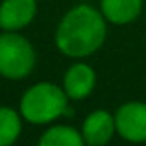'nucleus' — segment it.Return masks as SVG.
Returning <instances> with one entry per match:
<instances>
[{
    "mask_svg": "<svg viewBox=\"0 0 146 146\" xmlns=\"http://www.w3.org/2000/svg\"><path fill=\"white\" fill-rule=\"evenodd\" d=\"M107 38V19L102 11L81 4L72 7L58 23L55 45L65 57L84 58L102 48Z\"/></svg>",
    "mask_w": 146,
    "mask_h": 146,
    "instance_id": "nucleus-1",
    "label": "nucleus"
},
{
    "mask_svg": "<svg viewBox=\"0 0 146 146\" xmlns=\"http://www.w3.org/2000/svg\"><path fill=\"white\" fill-rule=\"evenodd\" d=\"M69 96L64 88L53 83H36L26 90L21 98L19 112L23 119L35 125L50 124L67 113Z\"/></svg>",
    "mask_w": 146,
    "mask_h": 146,
    "instance_id": "nucleus-2",
    "label": "nucleus"
},
{
    "mask_svg": "<svg viewBox=\"0 0 146 146\" xmlns=\"http://www.w3.org/2000/svg\"><path fill=\"white\" fill-rule=\"evenodd\" d=\"M36 64V52L31 41L16 31L0 35V76L11 81L28 78Z\"/></svg>",
    "mask_w": 146,
    "mask_h": 146,
    "instance_id": "nucleus-3",
    "label": "nucleus"
},
{
    "mask_svg": "<svg viewBox=\"0 0 146 146\" xmlns=\"http://www.w3.org/2000/svg\"><path fill=\"white\" fill-rule=\"evenodd\" d=\"M117 134L129 143H146V103L127 102L115 112Z\"/></svg>",
    "mask_w": 146,
    "mask_h": 146,
    "instance_id": "nucleus-4",
    "label": "nucleus"
},
{
    "mask_svg": "<svg viewBox=\"0 0 146 146\" xmlns=\"http://www.w3.org/2000/svg\"><path fill=\"white\" fill-rule=\"evenodd\" d=\"M96 84V72L91 65L78 62L72 64L64 74V91L67 93L69 100H84L88 98Z\"/></svg>",
    "mask_w": 146,
    "mask_h": 146,
    "instance_id": "nucleus-5",
    "label": "nucleus"
},
{
    "mask_svg": "<svg viewBox=\"0 0 146 146\" xmlns=\"http://www.w3.org/2000/svg\"><path fill=\"white\" fill-rule=\"evenodd\" d=\"M36 0H4L0 4V28L19 31L29 26L36 16Z\"/></svg>",
    "mask_w": 146,
    "mask_h": 146,
    "instance_id": "nucleus-6",
    "label": "nucleus"
},
{
    "mask_svg": "<svg viewBox=\"0 0 146 146\" xmlns=\"http://www.w3.org/2000/svg\"><path fill=\"white\" fill-rule=\"evenodd\" d=\"M115 132H117L115 115H112L107 110H95V112H91L84 119L83 127H81V134H83L84 144H90V146L107 144Z\"/></svg>",
    "mask_w": 146,
    "mask_h": 146,
    "instance_id": "nucleus-7",
    "label": "nucleus"
},
{
    "mask_svg": "<svg viewBox=\"0 0 146 146\" xmlns=\"http://www.w3.org/2000/svg\"><path fill=\"white\" fill-rule=\"evenodd\" d=\"M100 11L107 23L124 26L139 17L143 0H100Z\"/></svg>",
    "mask_w": 146,
    "mask_h": 146,
    "instance_id": "nucleus-8",
    "label": "nucleus"
},
{
    "mask_svg": "<svg viewBox=\"0 0 146 146\" xmlns=\"http://www.w3.org/2000/svg\"><path fill=\"white\" fill-rule=\"evenodd\" d=\"M41 146H83L84 139L81 131L70 125H53L40 137Z\"/></svg>",
    "mask_w": 146,
    "mask_h": 146,
    "instance_id": "nucleus-9",
    "label": "nucleus"
},
{
    "mask_svg": "<svg viewBox=\"0 0 146 146\" xmlns=\"http://www.w3.org/2000/svg\"><path fill=\"white\" fill-rule=\"evenodd\" d=\"M23 127V115L9 107H0V146H11L17 141Z\"/></svg>",
    "mask_w": 146,
    "mask_h": 146,
    "instance_id": "nucleus-10",
    "label": "nucleus"
}]
</instances>
